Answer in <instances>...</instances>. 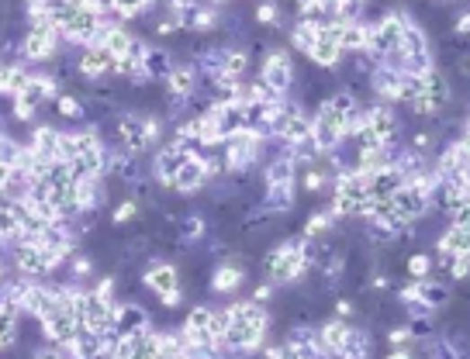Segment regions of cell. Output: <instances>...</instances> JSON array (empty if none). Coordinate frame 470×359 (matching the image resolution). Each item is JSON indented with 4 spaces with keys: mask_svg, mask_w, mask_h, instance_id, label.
<instances>
[{
    "mask_svg": "<svg viewBox=\"0 0 470 359\" xmlns=\"http://www.w3.org/2000/svg\"><path fill=\"white\" fill-rule=\"evenodd\" d=\"M228 314V332L222 338V353L228 359H243L260 353L263 338L270 332V311L263 304H253V301H235L225 308Z\"/></svg>",
    "mask_w": 470,
    "mask_h": 359,
    "instance_id": "cell-1",
    "label": "cell"
},
{
    "mask_svg": "<svg viewBox=\"0 0 470 359\" xmlns=\"http://www.w3.org/2000/svg\"><path fill=\"white\" fill-rule=\"evenodd\" d=\"M353 111H357V97L350 90H339L318 104V111L312 118V142L318 156H333L342 145V132H346V121Z\"/></svg>",
    "mask_w": 470,
    "mask_h": 359,
    "instance_id": "cell-2",
    "label": "cell"
},
{
    "mask_svg": "<svg viewBox=\"0 0 470 359\" xmlns=\"http://www.w3.org/2000/svg\"><path fill=\"white\" fill-rule=\"evenodd\" d=\"M315 246L318 242H305L301 235L297 239H288L280 246H273L263 256V276L273 287H291L301 276L312 273V259H315Z\"/></svg>",
    "mask_w": 470,
    "mask_h": 359,
    "instance_id": "cell-3",
    "label": "cell"
},
{
    "mask_svg": "<svg viewBox=\"0 0 470 359\" xmlns=\"http://www.w3.org/2000/svg\"><path fill=\"white\" fill-rule=\"evenodd\" d=\"M63 35H59V24L52 18H42V22H28V31L22 35L18 42V59L24 66L28 63H49L63 52Z\"/></svg>",
    "mask_w": 470,
    "mask_h": 359,
    "instance_id": "cell-4",
    "label": "cell"
},
{
    "mask_svg": "<svg viewBox=\"0 0 470 359\" xmlns=\"http://www.w3.org/2000/svg\"><path fill=\"white\" fill-rule=\"evenodd\" d=\"M294 76H297V69H294L291 52L288 48H270L263 56V63H260L256 83H260V90L267 93L270 101H284L294 87Z\"/></svg>",
    "mask_w": 470,
    "mask_h": 359,
    "instance_id": "cell-5",
    "label": "cell"
},
{
    "mask_svg": "<svg viewBox=\"0 0 470 359\" xmlns=\"http://www.w3.org/2000/svg\"><path fill=\"white\" fill-rule=\"evenodd\" d=\"M114 311H118V301H108L93 287H84L80 301H76V318H80V328L87 336H108L114 328Z\"/></svg>",
    "mask_w": 470,
    "mask_h": 359,
    "instance_id": "cell-6",
    "label": "cell"
},
{
    "mask_svg": "<svg viewBox=\"0 0 470 359\" xmlns=\"http://www.w3.org/2000/svg\"><path fill=\"white\" fill-rule=\"evenodd\" d=\"M7 256H11V267L18 269L22 280H52L63 269L45 249H39L35 242H28V239H18L14 246L7 249Z\"/></svg>",
    "mask_w": 470,
    "mask_h": 359,
    "instance_id": "cell-7",
    "label": "cell"
},
{
    "mask_svg": "<svg viewBox=\"0 0 470 359\" xmlns=\"http://www.w3.org/2000/svg\"><path fill=\"white\" fill-rule=\"evenodd\" d=\"M142 284L159 297L163 308H180L187 293L180 291V269L170 259H149L146 273H142Z\"/></svg>",
    "mask_w": 470,
    "mask_h": 359,
    "instance_id": "cell-8",
    "label": "cell"
},
{
    "mask_svg": "<svg viewBox=\"0 0 470 359\" xmlns=\"http://www.w3.org/2000/svg\"><path fill=\"white\" fill-rule=\"evenodd\" d=\"M422 87H419V101H412L408 108L419 114V118H436L439 111H447V104L453 101V87H449L447 73L436 66L419 76Z\"/></svg>",
    "mask_w": 470,
    "mask_h": 359,
    "instance_id": "cell-9",
    "label": "cell"
},
{
    "mask_svg": "<svg viewBox=\"0 0 470 359\" xmlns=\"http://www.w3.org/2000/svg\"><path fill=\"white\" fill-rule=\"evenodd\" d=\"M260 156H263V138L246 132V128L222 142L225 173H246L249 166H256V159Z\"/></svg>",
    "mask_w": 470,
    "mask_h": 359,
    "instance_id": "cell-10",
    "label": "cell"
},
{
    "mask_svg": "<svg viewBox=\"0 0 470 359\" xmlns=\"http://www.w3.org/2000/svg\"><path fill=\"white\" fill-rule=\"evenodd\" d=\"M170 18L180 24V31H211V28L222 24V7L218 4L177 0V4H170Z\"/></svg>",
    "mask_w": 470,
    "mask_h": 359,
    "instance_id": "cell-11",
    "label": "cell"
},
{
    "mask_svg": "<svg viewBox=\"0 0 470 359\" xmlns=\"http://www.w3.org/2000/svg\"><path fill=\"white\" fill-rule=\"evenodd\" d=\"M114 149H121V153L138 156V159L153 149V142H149V135H146V121H142V114L125 111V114L114 118Z\"/></svg>",
    "mask_w": 470,
    "mask_h": 359,
    "instance_id": "cell-12",
    "label": "cell"
},
{
    "mask_svg": "<svg viewBox=\"0 0 470 359\" xmlns=\"http://www.w3.org/2000/svg\"><path fill=\"white\" fill-rule=\"evenodd\" d=\"M432 173L439 183H453V180H470V142H467V132L460 138L447 142V149L439 153Z\"/></svg>",
    "mask_w": 470,
    "mask_h": 359,
    "instance_id": "cell-13",
    "label": "cell"
},
{
    "mask_svg": "<svg viewBox=\"0 0 470 359\" xmlns=\"http://www.w3.org/2000/svg\"><path fill=\"white\" fill-rule=\"evenodd\" d=\"M39 325H42L45 342L59 346L63 353H67L69 346L76 342V336L84 332V328H80V318H76V311H69V308H56L52 314H45Z\"/></svg>",
    "mask_w": 470,
    "mask_h": 359,
    "instance_id": "cell-14",
    "label": "cell"
},
{
    "mask_svg": "<svg viewBox=\"0 0 470 359\" xmlns=\"http://www.w3.org/2000/svg\"><path fill=\"white\" fill-rule=\"evenodd\" d=\"M198 69L194 63H173L170 69V76L163 80V87H166V97L173 101V111H183L187 104H191V97L198 93Z\"/></svg>",
    "mask_w": 470,
    "mask_h": 359,
    "instance_id": "cell-15",
    "label": "cell"
},
{
    "mask_svg": "<svg viewBox=\"0 0 470 359\" xmlns=\"http://www.w3.org/2000/svg\"><path fill=\"white\" fill-rule=\"evenodd\" d=\"M59 308V284L52 280H28V291H24L22 301V314L42 321L45 314H52Z\"/></svg>",
    "mask_w": 470,
    "mask_h": 359,
    "instance_id": "cell-16",
    "label": "cell"
},
{
    "mask_svg": "<svg viewBox=\"0 0 470 359\" xmlns=\"http://www.w3.org/2000/svg\"><path fill=\"white\" fill-rule=\"evenodd\" d=\"M201 118H208V121L215 125V132L222 135V142L246 128V111H243V104H235V101H211V104L204 108Z\"/></svg>",
    "mask_w": 470,
    "mask_h": 359,
    "instance_id": "cell-17",
    "label": "cell"
},
{
    "mask_svg": "<svg viewBox=\"0 0 470 359\" xmlns=\"http://www.w3.org/2000/svg\"><path fill=\"white\" fill-rule=\"evenodd\" d=\"M367 111V132L381 142L384 149L398 145V135H402V121H398V111L387 108V104H370L363 108Z\"/></svg>",
    "mask_w": 470,
    "mask_h": 359,
    "instance_id": "cell-18",
    "label": "cell"
},
{
    "mask_svg": "<svg viewBox=\"0 0 470 359\" xmlns=\"http://www.w3.org/2000/svg\"><path fill=\"white\" fill-rule=\"evenodd\" d=\"M194 156V153H187L183 145H177V142H170V145H163L156 156H153V177H156L159 187H173V177L180 173V166L187 162V159Z\"/></svg>",
    "mask_w": 470,
    "mask_h": 359,
    "instance_id": "cell-19",
    "label": "cell"
},
{
    "mask_svg": "<svg viewBox=\"0 0 470 359\" xmlns=\"http://www.w3.org/2000/svg\"><path fill=\"white\" fill-rule=\"evenodd\" d=\"M211 311L215 308H208V304H198V308H191L187 318H183V325H180V338L191 346V349H204V346H215L211 336H208V325H211Z\"/></svg>",
    "mask_w": 470,
    "mask_h": 359,
    "instance_id": "cell-20",
    "label": "cell"
},
{
    "mask_svg": "<svg viewBox=\"0 0 470 359\" xmlns=\"http://www.w3.org/2000/svg\"><path fill=\"white\" fill-rule=\"evenodd\" d=\"M149 311L142 308V304H135V301H125V304H118V311H114V336L118 338H132V336H142V332H149Z\"/></svg>",
    "mask_w": 470,
    "mask_h": 359,
    "instance_id": "cell-21",
    "label": "cell"
},
{
    "mask_svg": "<svg viewBox=\"0 0 470 359\" xmlns=\"http://www.w3.org/2000/svg\"><path fill=\"white\" fill-rule=\"evenodd\" d=\"M76 69H80L84 80L101 83V80L114 76V59L101 48V45H90V48H80V56H76Z\"/></svg>",
    "mask_w": 470,
    "mask_h": 359,
    "instance_id": "cell-22",
    "label": "cell"
},
{
    "mask_svg": "<svg viewBox=\"0 0 470 359\" xmlns=\"http://www.w3.org/2000/svg\"><path fill=\"white\" fill-rule=\"evenodd\" d=\"M436 252H447V256H470V215H460L447 224V232L439 235Z\"/></svg>",
    "mask_w": 470,
    "mask_h": 359,
    "instance_id": "cell-23",
    "label": "cell"
},
{
    "mask_svg": "<svg viewBox=\"0 0 470 359\" xmlns=\"http://www.w3.org/2000/svg\"><path fill=\"white\" fill-rule=\"evenodd\" d=\"M308 59H312L318 69H336L342 63V52L336 45V24L329 28H318V42L308 48Z\"/></svg>",
    "mask_w": 470,
    "mask_h": 359,
    "instance_id": "cell-24",
    "label": "cell"
},
{
    "mask_svg": "<svg viewBox=\"0 0 470 359\" xmlns=\"http://www.w3.org/2000/svg\"><path fill=\"white\" fill-rule=\"evenodd\" d=\"M208 187V170H204V159L201 156H191L183 166H180V173L173 177V187L170 190H177V194H198Z\"/></svg>",
    "mask_w": 470,
    "mask_h": 359,
    "instance_id": "cell-25",
    "label": "cell"
},
{
    "mask_svg": "<svg viewBox=\"0 0 470 359\" xmlns=\"http://www.w3.org/2000/svg\"><path fill=\"white\" fill-rule=\"evenodd\" d=\"M432 207L443 211L447 222H453V218H460V215H470V194H457L453 187L439 183L436 194H432Z\"/></svg>",
    "mask_w": 470,
    "mask_h": 359,
    "instance_id": "cell-26",
    "label": "cell"
},
{
    "mask_svg": "<svg viewBox=\"0 0 470 359\" xmlns=\"http://www.w3.org/2000/svg\"><path fill=\"white\" fill-rule=\"evenodd\" d=\"M249 52L246 48H239V45H222V56H218V73L228 76V80H235V83H243L249 73Z\"/></svg>",
    "mask_w": 470,
    "mask_h": 359,
    "instance_id": "cell-27",
    "label": "cell"
},
{
    "mask_svg": "<svg viewBox=\"0 0 470 359\" xmlns=\"http://www.w3.org/2000/svg\"><path fill=\"white\" fill-rule=\"evenodd\" d=\"M132 42H135V35H132V31H129L125 24H114V22L108 24V28H104V35L97 39V45H101V48H104V52L111 56L114 63L129 56V48H132Z\"/></svg>",
    "mask_w": 470,
    "mask_h": 359,
    "instance_id": "cell-28",
    "label": "cell"
},
{
    "mask_svg": "<svg viewBox=\"0 0 470 359\" xmlns=\"http://www.w3.org/2000/svg\"><path fill=\"white\" fill-rule=\"evenodd\" d=\"M173 69V56L163 48V45H149L146 48V59H142V73L149 76V83H163Z\"/></svg>",
    "mask_w": 470,
    "mask_h": 359,
    "instance_id": "cell-29",
    "label": "cell"
},
{
    "mask_svg": "<svg viewBox=\"0 0 470 359\" xmlns=\"http://www.w3.org/2000/svg\"><path fill=\"white\" fill-rule=\"evenodd\" d=\"M294 177H297V166H294L291 153H277L263 170L267 187H294Z\"/></svg>",
    "mask_w": 470,
    "mask_h": 359,
    "instance_id": "cell-30",
    "label": "cell"
},
{
    "mask_svg": "<svg viewBox=\"0 0 470 359\" xmlns=\"http://www.w3.org/2000/svg\"><path fill=\"white\" fill-rule=\"evenodd\" d=\"M246 284V269L239 263H218L211 273V291L215 293H235Z\"/></svg>",
    "mask_w": 470,
    "mask_h": 359,
    "instance_id": "cell-31",
    "label": "cell"
},
{
    "mask_svg": "<svg viewBox=\"0 0 470 359\" xmlns=\"http://www.w3.org/2000/svg\"><path fill=\"white\" fill-rule=\"evenodd\" d=\"M346 336H350V321H342V318H329V321L318 328V346L336 359L339 349H342V342H346Z\"/></svg>",
    "mask_w": 470,
    "mask_h": 359,
    "instance_id": "cell-32",
    "label": "cell"
},
{
    "mask_svg": "<svg viewBox=\"0 0 470 359\" xmlns=\"http://www.w3.org/2000/svg\"><path fill=\"white\" fill-rule=\"evenodd\" d=\"M374 353V342H370V332L367 328H357V325H350V336L342 342V349H339L336 359H370Z\"/></svg>",
    "mask_w": 470,
    "mask_h": 359,
    "instance_id": "cell-33",
    "label": "cell"
},
{
    "mask_svg": "<svg viewBox=\"0 0 470 359\" xmlns=\"http://www.w3.org/2000/svg\"><path fill=\"white\" fill-rule=\"evenodd\" d=\"M297 201V190L294 187H267L263 190V211L267 215H288Z\"/></svg>",
    "mask_w": 470,
    "mask_h": 359,
    "instance_id": "cell-34",
    "label": "cell"
},
{
    "mask_svg": "<svg viewBox=\"0 0 470 359\" xmlns=\"http://www.w3.org/2000/svg\"><path fill=\"white\" fill-rule=\"evenodd\" d=\"M52 108H56V114H59L63 121H84V118H87V101L76 97V93H69V90H63V93L52 101Z\"/></svg>",
    "mask_w": 470,
    "mask_h": 359,
    "instance_id": "cell-35",
    "label": "cell"
},
{
    "mask_svg": "<svg viewBox=\"0 0 470 359\" xmlns=\"http://www.w3.org/2000/svg\"><path fill=\"white\" fill-rule=\"evenodd\" d=\"M333 224H336V218H333L329 211H315V215H308V222H305L301 239H305V242H322V239L333 232Z\"/></svg>",
    "mask_w": 470,
    "mask_h": 359,
    "instance_id": "cell-36",
    "label": "cell"
},
{
    "mask_svg": "<svg viewBox=\"0 0 470 359\" xmlns=\"http://www.w3.org/2000/svg\"><path fill=\"white\" fill-rule=\"evenodd\" d=\"M187 342L180 338V332H156V356L153 359H183Z\"/></svg>",
    "mask_w": 470,
    "mask_h": 359,
    "instance_id": "cell-37",
    "label": "cell"
},
{
    "mask_svg": "<svg viewBox=\"0 0 470 359\" xmlns=\"http://www.w3.org/2000/svg\"><path fill=\"white\" fill-rule=\"evenodd\" d=\"M288 39H291L294 52H305V56H308V48L318 42V28L308 22H294L291 28H288Z\"/></svg>",
    "mask_w": 470,
    "mask_h": 359,
    "instance_id": "cell-38",
    "label": "cell"
},
{
    "mask_svg": "<svg viewBox=\"0 0 470 359\" xmlns=\"http://www.w3.org/2000/svg\"><path fill=\"white\" fill-rule=\"evenodd\" d=\"M177 239L183 246H194L204 239V218L201 215H183L177 222Z\"/></svg>",
    "mask_w": 470,
    "mask_h": 359,
    "instance_id": "cell-39",
    "label": "cell"
},
{
    "mask_svg": "<svg viewBox=\"0 0 470 359\" xmlns=\"http://www.w3.org/2000/svg\"><path fill=\"white\" fill-rule=\"evenodd\" d=\"M149 11H153V4H146V0H135V4H108V14H114L111 18L114 24L135 22V18L149 14Z\"/></svg>",
    "mask_w": 470,
    "mask_h": 359,
    "instance_id": "cell-40",
    "label": "cell"
},
{
    "mask_svg": "<svg viewBox=\"0 0 470 359\" xmlns=\"http://www.w3.org/2000/svg\"><path fill=\"white\" fill-rule=\"evenodd\" d=\"M67 263H69V267H67L69 269V284H80V287H84V280H90V276H93V259H90V256H84L80 249L69 256Z\"/></svg>",
    "mask_w": 470,
    "mask_h": 359,
    "instance_id": "cell-41",
    "label": "cell"
},
{
    "mask_svg": "<svg viewBox=\"0 0 470 359\" xmlns=\"http://www.w3.org/2000/svg\"><path fill=\"white\" fill-rule=\"evenodd\" d=\"M329 183H333L329 170H322L318 162H315V166H308V173H305V190H308V194H322Z\"/></svg>",
    "mask_w": 470,
    "mask_h": 359,
    "instance_id": "cell-42",
    "label": "cell"
},
{
    "mask_svg": "<svg viewBox=\"0 0 470 359\" xmlns=\"http://www.w3.org/2000/svg\"><path fill=\"white\" fill-rule=\"evenodd\" d=\"M404 269H408L412 280H429V276H432V256H429V252H415Z\"/></svg>",
    "mask_w": 470,
    "mask_h": 359,
    "instance_id": "cell-43",
    "label": "cell"
},
{
    "mask_svg": "<svg viewBox=\"0 0 470 359\" xmlns=\"http://www.w3.org/2000/svg\"><path fill=\"white\" fill-rule=\"evenodd\" d=\"M138 211H142V204L132 201V197H125V201L114 204L111 222H114V224H129V222H135V218H138Z\"/></svg>",
    "mask_w": 470,
    "mask_h": 359,
    "instance_id": "cell-44",
    "label": "cell"
},
{
    "mask_svg": "<svg viewBox=\"0 0 470 359\" xmlns=\"http://www.w3.org/2000/svg\"><path fill=\"white\" fill-rule=\"evenodd\" d=\"M225 332H228V314H225V308H218V311H211V325H208V336L218 349H222Z\"/></svg>",
    "mask_w": 470,
    "mask_h": 359,
    "instance_id": "cell-45",
    "label": "cell"
},
{
    "mask_svg": "<svg viewBox=\"0 0 470 359\" xmlns=\"http://www.w3.org/2000/svg\"><path fill=\"white\" fill-rule=\"evenodd\" d=\"M256 22L267 24V28H277L280 24V4H260L256 7Z\"/></svg>",
    "mask_w": 470,
    "mask_h": 359,
    "instance_id": "cell-46",
    "label": "cell"
},
{
    "mask_svg": "<svg viewBox=\"0 0 470 359\" xmlns=\"http://www.w3.org/2000/svg\"><path fill=\"white\" fill-rule=\"evenodd\" d=\"M263 359H301V356H297L294 346L280 342V346H267V349H263Z\"/></svg>",
    "mask_w": 470,
    "mask_h": 359,
    "instance_id": "cell-47",
    "label": "cell"
},
{
    "mask_svg": "<svg viewBox=\"0 0 470 359\" xmlns=\"http://www.w3.org/2000/svg\"><path fill=\"white\" fill-rule=\"evenodd\" d=\"M31 359H67V353H63L59 346H52V342H39V346L31 349Z\"/></svg>",
    "mask_w": 470,
    "mask_h": 359,
    "instance_id": "cell-48",
    "label": "cell"
},
{
    "mask_svg": "<svg viewBox=\"0 0 470 359\" xmlns=\"http://www.w3.org/2000/svg\"><path fill=\"white\" fill-rule=\"evenodd\" d=\"M447 273L453 276V280H467V273H470V256H457V259L449 263Z\"/></svg>",
    "mask_w": 470,
    "mask_h": 359,
    "instance_id": "cell-49",
    "label": "cell"
},
{
    "mask_svg": "<svg viewBox=\"0 0 470 359\" xmlns=\"http://www.w3.org/2000/svg\"><path fill=\"white\" fill-rule=\"evenodd\" d=\"M387 342H391V349H402V346H408V342H412V336H408V325H395V328L387 332Z\"/></svg>",
    "mask_w": 470,
    "mask_h": 359,
    "instance_id": "cell-50",
    "label": "cell"
},
{
    "mask_svg": "<svg viewBox=\"0 0 470 359\" xmlns=\"http://www.w3.org/2000/svg\"><path fill=\"white\" fill-rule=\"evenodd\" d=\"M153 31H156V39H170V35H177L180 24L173 22V18H163V22L153 24Z\"/></svg>",
    "mask_w": 470,
    "mask_h": 359,
    "instance_id": "cell-51",
    "label": "cell"
},
{
    "mask_svg": "<svg viewBox=\"0 0 470 359\" xmlns=\"http://www.w3.org/2000/svg\"><path fill=\"white\" fill-rule=\"evenodd\" d=\"M273 291H277L273 284H260V287L253 291V297H249V301H253V304H263V308H267V301H273Z\"/></svg>",
    "mask_w": 470,
    "mask_h": 359,
    "instance_id": "cell-52",
    "label": "cell"
},
{
    "mask_svg": "<svg viewBox=\"0 0 470 359\" xmlns=\"http://www.w3.org/2000/svg\"><path fill=\"white\" fill-rule=\"evenodd\" d=\"M11 180H14V166H11V162H0V194L11 187Z\"/></svg>",
    "mask_w": 470,
    "mask_h": 359,
    "instance_id": "cell-53",
    "label": "cell"
},
{
    "mask_svg": "<svg viewBox=\"0 0 470 359\" xmlns=\"http://www.w3.org/2000/svg\"><path fill=\"white\" fill-rule=\"evenodd\" d=\"M353 311H357V308H353V301H350V297H339V301H336V318H342V321H346V318H350Z\"/></svg>",
    "mask_w": 470,
    "mask_h": 359,
    "instance_id": "cell-54",
    "label": "cell"
},
{
    "mask_svg": "<svg viewBox=\"0 0 470 359\" xmlns=\"http://www.w3.org/2000/svg\"><path fill=\"white\" fill-rule=\"evenodd\" d=\"M384 359H415V353H412L408 346H402V349H391V353H387Z\"/></svg>",
    "mask_w": 470,
    "mask_h": 359,
    "instance_id": "cell-55",
    "label": "cell"
},
{
    "mask_svg": "<svg viewBox=\"0 0 470 359\" xmlns=\"http://www.w3.org/2000/svg\"><path fill=\"white\" fill-rule=\"evenodd\" d=\"M457 31H460V35H467L470 31V14H460V18H457Z\"/></svg>",
    "mask_w": 470,
    "mask_h": 359,
    "instance_id": "cell-56",
    "label": "cell"
},
{
    "mask_svg": "<svg viewBox=\"0 0 470 359\" xmlns=\"http://www.w3.org/2000/svg\"><path fill=\"white\" fill-rule=\"evenodd\" d=\"M7 273H11V267H7V263H4V259H0V287H4V284H7Z\"/></svg>",
    "mask_w": 470,
    "mask_h": 359,
    "instance_id": "cell-57",
    "label": "cell"
}]
</instances>
